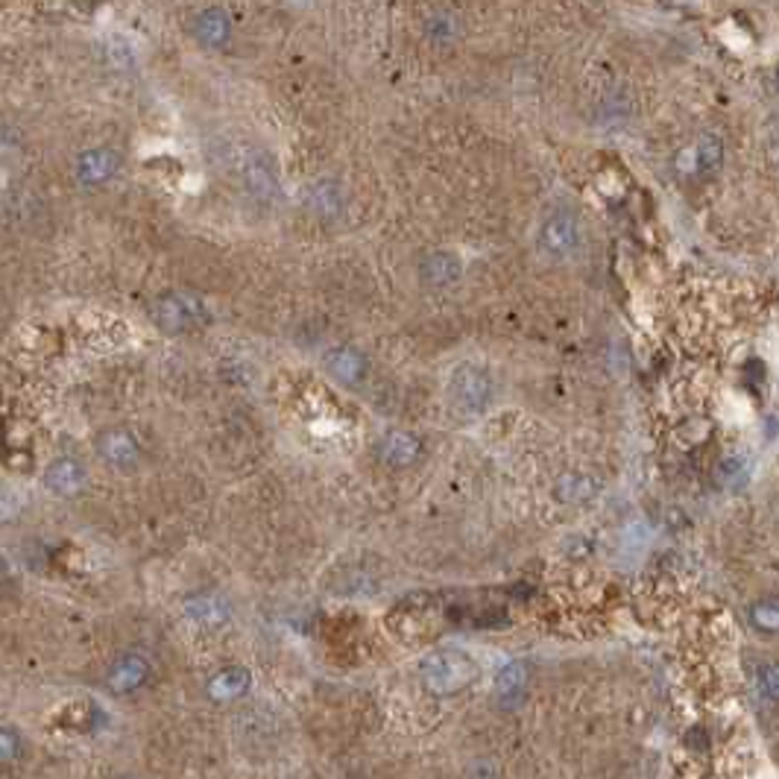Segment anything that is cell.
Returning a JSON list of instances; mask_svg holds the SVG:
<instances>
[{
	"mask_svg": "<svg viewBox=\"0 0 779 779\" xmlns=\"http://www.w3.org/2000/svg\"><path fill=\"white\" fill-rule=\"evenodd\" d=\"M422 677H425V686L434 695H452V692H461L478 677V665L463 651H443V654H434L425 662Z\"/></svg>",
	"mask_w": 779,
	"mask_h": 779,
	"instance_id": "6da1fadb",
	"label": "cell"
},
{
	"mask_svg": "<svg viewBox=\"0 0 779 779\" xmlns=\"http://www.w3.org/2000/svg\"><path fill=\"white\" fill-rule=\"evenodd\" d=\"M539 252L548 261H566L580 250L583 235H580V223L571 211H554L545 218L539 227Z\"/></svg>",
	"mask_w": 779,
	"mask_h": 779,
	"instance_id": "7a4b0ae2",
	"label": "cell"
},
{
	"mask_svg": "<svg viewBox=\"0 0 779 779\" xmlns=\"http://www.w3.org/2000/svg\"><path fill=\"white\" fill-rule=\"evenodd\" d=\"M452 402L461 413H481L493 402V378L478 364H463L452 376Z\"/></svg>",
	"mask_w": 779,
	"mask_h": 779,
	"instance_id": "3957f363",
	"label": "cell"
},
{
	"mask_svg": "<svg viewBox=\"0 0 779 779\" xmlns=\"http://www.w3.org/2000/svg\"><path fill=\"white\" fill-rule=\"evenodd\" d=\"M120 170V152L112 147H88L74 159V179L83 188H101Z\"/></svg>",
	"mask_w": 779,
	"mask_h": 779,
	"instance_id": "277c9868",
	"label": "cell"
},
{
	"mask_svg": "<svg viewBox=\"0 0 779 779\" xmlns=\"http://www.w3.org/2000/svg\"><path fill=\"white\" fill-rule=\"evenodd\" d=\"M44 489L56 498H76L88 484V470L83 466V461H76L71 454L53 457L42 472Z\"/></svg>",
	"mask_w": 779,
	"mask_h": 779,
	"instance_id": "5b68a950",
	"label": "cell"
},
{
	"mask_svg": "<svg viewBox=\"0 0 779 779\" xmlns=\"http://www.w3.org/2000/svg\"><path fill=\"white\" fill-rule=\"evenodd\" d=\"M94 449L101 454V461L112 470H133L141 463V445L133 436V431L126 428H106L97 440H94Z\"/></svg>",
	"mask_w": 779,
	"mask_h": 779,
	"instance_id": "8992f818",
	"label": "cell"
},
{
	"mask_svg": "<svg viewBox=\"0 0 779 779\" xmlns=\"http://www.w3.org/2000/svg\"><path fill=\"white\" fill-rule=\"evenodd\" d=\"M724 161V144L718 135H701L697 141H692L686 150H680L677 170L683 177H706L713 170L720 168Z\"/></svg>",
	"mask_w": 779,
	"mask_h": 779,
	"instance_id": "52a82bcc",
	"label": "cell"
},
{
	"mask_svg": "<svg viewBox=\"0 0 779 779\" xmlns=\"http://www.w3.org/2000/svg\"><path fill=\"white\" fill-rule=\"evenodd\" d=\"M191 35L206 51H223L232 42V18L223 7L200 9L191 21Z\"/></svg>",
	"mask_w": 779,
	"mask_h": 779,
	"instance_id": "ba28073f",
	"label": "cell"
},
{
	"mask_svg": "<svg viewBox=\"0 0 779 779\" xmlns=\"http://www.w3.org/2000/svg\"><path fill=\"white\" fill-rule=\"evenodd\" d=\"M202 314V305L188 294H165L152 305V319L165 331H185L191 328Z\"/></svg>",
	"mask_w": 779,
	"mask_h": 779,
	"instance_id": "9c48e42d",
	"label": "cell"
},
{
	"mask_svg": "<svg viewBox=\"0 0 779 779\" xmlns=\"http://www.w3.org/2000/svg\"><path fill=\"white\" fill-rule=\"evenodd\" d=\"M147 677H150V660L135 654V651H126L106 671V686L112 695H129L135 688H141Z\"/></svg>",
	"mask_w": 779,
	"mask_h": 779,
	"instance_id": "30bf717a",
	"label": "cell"
},
{
	"mask_svg": "<svg viewBox=\"0 0 779 779\" xmlns=\"http://www.w3.org/2000/svg\"><path fill=\"white\" fill-rule=\"evenodd\" d=\"M323 364H326L328 376L337 378V381H344V385H358L360 378H364V372H367V360H364V355L349 349V346H337V349L326 352Z\"/></svg>",
	"mask_w": 779,
	"mask_h": 779,
	"instance_id": "8fae6325",
	"label": "cell"
},
{
	"mask_svg": "<svg viewBox=\"0 0 779 779\" xmlns=\"http://www.w3.org/2000/svg\"><path fill=\"white\" fill-rule=\"evenodd\" d=\"M422 454V443L413 434H404V431H390V434L381 440V457H385L390 466H408Z\"/></svg>",
	"mask_w": 779,
	"mask_h": 779,
	"instance_id": "7c38bea8",
	"label": "cell"
},
{
	"mask_svg": "<svg viewBox=\"0 0 779 779\" xmlns=\"http://www.w3.org/2000/svg\"><path fill=\"white\" fill-rule=\"evenodd\" d=\"M246 686H250V671L223 669L220 674H214V677L209 680V697H214L220 704H227V701L241 697L243 692H246Z\"/></svg>",
	"mask_w": 779,
	"mask_h": 779,
	"instance_id": "4fadbf2b",
	"label": "cell"
},
{
	"mask_svg": "<svg viewBox=\"0 0 779 779\" xmlns=\"http://www.w3.org/2000/svg\"><path fill=\"white\" fill-rule=\"evenodd\" d=\"M185 615L193 624H220V621H227L229 603L220 596H193L185 601Z\"/></svg>",
	"mask_w": 779,
	"mask_h": 779,
	"instance_id": "5bb4252c",
	"label": "cell"
},
{
	"mask_svg": "<svg viewBox=\"0 0 779 779\" xmlns=\"http://www.w3.org/2000/svg\"><path fill=\"white\" fill-rule=\"evenodd\" d=\"M461 276V261L449 255V252H434L431 259L422 261V282L431 287L452 285L454 278Z\"/></svg>",
	"mask_w": 779,
	"mask_h": 779,
	"instance_id": "9a60e30c",
	"label": "cell"
},
{
	"mask_svg": "<svg viewBox=\"0 0 779 779\" xmlns=\"http://www.w3.org/2000/svg\"><path fill=\"white\" fill-rule=\"evenodd\" d=\"M525 683H528V669L525 662H510L498 671V680H495V692L502 697L504 704L510 701H519L522 692H525Z\"/></svg>",
	"mask_w": 779,
	"mask_h": 779,
	"instance_id": "2e32d148",
	"label": "cell"
},
{
	"mask_svg": "<svg viewBox=\"0 0 779 779\" xmlns=\"http://www.w3.org/2000/svg\"><path fill=\"white\" fill-rule=\"evenodd\" d=\"M750 470H754V461H750V454H747V452L729 454L727 461L720 463V481H724V484H729V486L745 484L747 475H750Z\"/></svg>",
	"mask_w": 779,
	"mask_h": 779,
	"instance_id": "e0dca14e",
	"label": "cell"
},
{
	"mask_svg": "<svg viewBox=\"0 0 779 779\" xmlns=\"http://www.w3.org/2000/svg\"><path fill=\"white\" fill-rule=\"evenodd\" d=\"M24 754V738L12 727H0V768L15 765Z\"/></svg>",
	"mask_w": 779,
	"mask_h": 779,
	"instance_id": "ac0fdd59",
	"label": "cell"
},
{
	"mask_svg": "<svg viewBox=\"0 0 779 779\" xmlns=\"http://www.w3.org/2000/svg\"><path fill=\"white\" fill-rule=\"evenodd\" d=\"M310 206H314L319 214H335V211H340V191H337V185L335 182L314 185V191H310Z\"/></svg>",
	"mask_w": 779,
	"mask_h": 779,
	"instance_id": "d6986e66",
	"label": "cell"
},
{
	"mask_svg": "<svg viewBox=\"0 0 779 779\" xmlns=\"http://www.w3.org/2000/svg\"><path fill=\"white\" fill-rule=\"evenodd\" d=\"M750 615H754V624L759 630H771V633L777 630L779 612H777V601H773V598H771V601H759V603H756L754 610H750Z\"/></svg>",
	"mask_w": 779,
	"mask_h": 779,
	"instance_id": "ffe728a7",
	"label": "cell"
},
{
	"mask_svg": "<svg viewBox=\"0 0 779 779\" xmlns=\"http://www.w3.org/2000/svg\"><path fill=\"white\" fill-rule=\"evenodd\" d=\"M21 510H24V502H21V495L12 493V489H0V522L15 519V516Z\"/></svg>",
	"mask_w": 779,
	"mask_h": 779,
	"instance_id": "44dd1931",
	"label": "cell"
},
{
	"mask_svg": "<svg viewBox=\"0 0 779 779\" xmlns=\"http://www.w3.org/2000/svg\"><path fill=\"white\" fill-rule=\"evenodd\" d=\"M777 688H779V674H777V665H765L762 674H759V692H762L768 701H777Z\"/></svg>",
	"mask_w": 779,
	"mask_h": 779,
	"instance_id": "7402d4cb",
	"label": "cell"
},
{
	"mask_svg": "<svg viewBox=\"0 0 779 779\" xmlns=\"http://www.w3.org/2000/svg\"><path fill=\"white\" fill-rule=\"evenodd\" d=\"M9 580V562H7V557L0 554V583H7Z\"/></svg>",
	"mask_w": 779,
	"mask_h": 779,
	"instance_id": "603a6c76",
	"label": "cell"
}]
</instances>
